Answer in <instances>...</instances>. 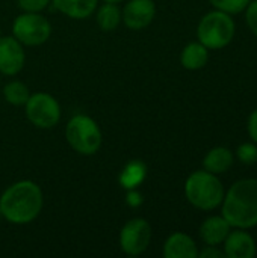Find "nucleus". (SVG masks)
<instances>
[{"mask_svg":"<svg viewBox=\"0 0 257 258\" xmlns=\"http://www.w3.org/2000/svg\"><path fill=\"white\" fill-rule=\"evenodd\" d=\"M42 204L41 187L32 180H20L2 194L0 215L14 225H26L39 216Z\"/></svg>","mask_w":257,"mask_h":258,"instance_id":"f257e3e1","label":"nucleus"},{"mask_svg":"<svg viewBox=\"0 0 257 258\" xmlns=\"http://www.w3.org/2000/svg\"><path fill=\"white\" fill-rule=\"evenodd\" d=\"M221 215L232 228L253 230L257 227V178L235 181L220 206Z\"/></svg>","mask_w":257,"mask_h":258,"instance_id":"f03ea898","label":"nucleus"},{"mask_svg":"<svg viewBox=\"0 0 257 258\" xmlns=\"http://www.w3.org/2000/svg\"><path fill=\"white\" fill-rule=\"evenodd\" d=\"M224 195L226 187L220 177L206 169L194 171L185 181V197L188 203L201 212L220 209Z\"/></svg>","mask_w":257,"mask_h":258,"instance_id":"7ed1b4c3","label":"nucleus"},{"mask_svg":"<svg viewBox=\"0 0 257 258\" xmlns=\"http://www.w3.org/2000/svg\"><path fill=\"white\" fill-rule=\"evenodd\" d=\"M236 33L233 15L214 9L204 14L197 26V41L209 50H221L227 47Z\"/></svg>","mask_w":257,"mask_h":258,"instance_id":"20e7f679","label":"nucleus"},{"mask_svg":"<svg viewBox=\"0 0 257 258\" xmlns=\"http://www.w3.org/2000/svg\"><path fill=\"white\" fill-rule=\"evenodd\" d=\"M65 138L68 145L82 156L98 153L103 142L98 124L85 113H77L70 118L65 127Z\"/></svg>","mask_w":257,"mask_h":258,"instance_id":"39448f33","label":"nucleus"},{"mask_svg":"<svg viewBox=\"0 0 257 258\" xmlns=\"http://www.w3.org/2000/svg\"><path fill=\"white\" fill-rule=\"evenodd\" d=\"M52 35L50 21L39 12H23L14 20L12 36L26 47L42 45Z\"/></svg>","mask_w":257,"mask_h":258,"instance_id":"423d86ee","label":"nucleus"},{"mask_svg":"<svg viewBox=\"0 0 257 258\" xmlns=\"http://www.w3.org/2000/svg\"><path fill=\"white\" fill-rule=\"evenodd\" d=\"M26 118L36 127L42 130L53 128L61 119V104L58 100L47 92L30 94L24 104Z\"/></svg>","mask_w":257,"mask_h":258,"instance_id":"0eeeda50","label":"nucleus"},{"mask_svg":"<svg viewBox=\"0 0 257 258\" xmlns=\"http://www.w3.org/2000/svg\"><path fill=\"white\" fill-rule=\"evenodd\" d=\"M151 242V225L144 218L127 221L120 231V248L124 254L138 257L144 254Z\"/></svg>","mask_w":257,"mask_h":258,"instance_id":"6e6552de","label":"nucleus"},{"mask_svg":"<svg viewBox=\"0 0 257 258\" xmlns=\"http://www.w3.org/2000/svg\"><path fill=\"white\" fill-rule=\"evenodd\" d=\"M24 63V45L15 36H0V73L15 76L23 70Z\"/></svg>","mask_w":257,"mask_h":258,"instance_id":"1a4fd4ad","label":"nucleus"},{"mask_svg":"<svg viewBox=\"0 0 257 258\" xmlns=\"http://www.w3.org/2000/svg\"><path fill=\"white\" fill-rule=\"evenodd\" d=\"M156 17V3L153 0H130L121 11L123 23L130 30H142L151 24Z\"/></svg>","mask_w":257,"mask_h":258,"instance_id":"9d476101","label":"nucleus"},{"mask_svg":"<svg viewBox=\"0 0 257 258\" xmlns=\"http://www.w3.org/2000/svg\"><path fill=\"white\" fill-rule=\"evenodd\" d=\"M221 246L227 258H254L257 254L254 237L242 228H232Z\"/></svg>","mask_w":257,"mask_h":258,"instance_id":"9b49d317","label":"nucleus"},{"mask_svg":"<svg viewBox=\"0 0 257 258\" xmlns=\"http://www.w3.org/2000/svg\"><path fill=\"white\" fill-rule=\"evenodd\" d=\"M232 231V225L224 219L223 215H214L206 218L198 230L200 239L204 245L209 246H221Z\"/></svg>","mask_w":257,"mask_h":258,"instance_id":"f8f14e48","label":"nucleus"},{"mask_svg":"<svg viewBox=\"0 0 257 258\" xmlns=\"http://www.w3.org/2000/svg\"><path fill=\"white\" fill-rule=\"evenodd\" d=\"M198 251L200 249L195 240L183 231H176L170 234L164 243L165 258H197Z\"/></svg>","mask_w":257,"mask_h":258,"instance_id":"ddd939ff","label":"nucleus"},{"mask_svg":"<svg viewBox=\"0 0 257 258\" xmlns=\"http://www.w3.org/2000/svg\"><path fill=\"white\" fill-rule=\"evenodd\" d=\"M235 163V154L230 148L227 147H214L211 148L204 159H203V169L215 174V175H221L226 174Z\"/></svg>","mask_w":257,"mask_h":258,"instance_id":"4468645a","label":"nucleus"},{"mask_svg":"<svg viewBox=\"0 0 257 258\" xmlns=\"http://www.w3.org/2000/svg\"><path fill=\"white\" fill-rule=\"evenodd\" d=\"M50 3L56 11L68 18L83 20L95 12L98 0H52Z\"/></svg>","mask_w":257,"mask_h":258,"instance_id":"2eb2a0df","label":"nucleus"},{"mask_svg":"<svg viewBox=\"0 0 257 258\" xmlns=\"http://www.w3.org/2000/svg\"><path fill=\"white\" fill-rule=\"evenodd\" d=\"M208 62H209V48L204 47L200 41L186 44L180 53V63L185 70L198 71L204 68Z\"/></svg>","mask_w":257,"mask_h":258,"instance_id":"dca6fc26","label":"nucleus"},{"mask_svg":"<svg viewBox=\"0 0 257 258\" xmlns=\"http://www.w3.org/2000/svg\"><path fill=\"white\" fill-rule=\"evenodd\" d=\"M147 178V165L142 160H130L120 172L118 181L123 189H136Z\"/></svg>","mask_w":257,"mask_h":258,"instance_id":"f3484780","label":"nucleus"},{"mask_svg":"<svg viewBox=\"0 0 257 258\" xmlns=\"http://www.w3.org/2000/svg\"><path fill=\"white\" fill-rule=\"evenodd\" d=\"M95 20L101 30H105V32L115 30L123 21L121 9H120L118 3L105 2L98 9H95Z\"/></svg>","mask_w":257,"mask_h":258,"instance_id":"a211bd4d","label":"nucleus"},{"mask_svg":"<svg viewBox=\"0 0 257 258\" xmlns=\"http://www.w3.org/2000/svg\"><path fill=\"white\" fill-rule=\"evenodd\" d=\"M3 97L12 106H24L30 97V92H29V88L26 86V83H23L20 80H12L5 85Z\"/></svg>","mask_w":257,"mask_h":258,"instance_id":"6ab92c4d","label":"nucleus"},{"mask_svg":"<svg viewBox=\"0 0 257 258\" xmlns=\"http://www.w3.org/2000/svg\"><path fill=\"white\" fill-rule=\"evenodd\" d=\"M214 9L227 12L230 15H238L245 11L250 0H209Z\"/></svg>","mask_w":257,"mask_h":258,"instance_id":"aec40b11","label":"nucleus"},{"mask_svg":"<svg viewBox=\"0 0 257 258\" xmlns=\"http://www.w3.org/2000/svg\"><path fill=\"white\" fill-rule=\"evenodd\" d=\"M236 157L238 160L245 165V166H253L257 163V144L251 142H244L238 147L236 150Z\"/></svg>","mask_w":257,"mask_h":258,"instance_id":"412c9836","label":"nucleus"},{"mask_svg":"<svg viewBox=\"0 0 257 258\" xmlns=\"http://www.w3.org/2000/svg\"><path fill=\"white\" fill-rule=\"evenodd\" d=\"M52 0H17L18 8L23 12H41L44 11Z\"/></svg>","mask_w":257,"mask_h":258,"instance_id":"4be33fe9","label":"nucleus"},{"mask_svg":"<svg viewBox=\"0 0 257 258\" xmlns=\"http://www.w3.org/2000/svg\"><path fill=\"white\" fill-rule=\"evenodd\" d=\"M244 14H245V23H247L250 32L254 36H257V0H250Z\"/></svg>","mask_w":257,"mask_h":258,"instance_id":"5701e85b","label":"nucleus"},{"mask_svg":"<svg viewBox=\"0 0 257 258\" xmlns=\"http://www.w3.org/2000/svg\"><path fill=\"white\" fill-rule=\"evenodd\" d=\"M126 203H127V206H130L133 209L139 207L144 203L142 194L138 189H129L127 194H126Z\"/></svg>","mask_w":257,"mask_h":258,"instance_id":"b1692460","label":"nucleus"},{"mask_svg":"<svg viewBox=\"0 0 257 258\" xmlns=\"http://www.w3.org/2000/svg\"><path fill=\"white\" fill-rule=\"evenodd\" d=\"M200 258H224V251L220 249V246H209L206 245L201 251H198Z\"/></svg>","mask_w":257,"mask_h":258,"instance_id":"393cba45","label":"nucleus"},{"mask_svg":"<svg viewBox=\"0 0 257 258\" xmlns=\"http://www.w3.org/2000/svg\"><path fill=\"white\" fill-rule=\"evenodd\" d=\"M247 132H248V136L250 139L257 144V107L250 113L248 116V121H247Z\"/></svg>","mask_w":257,"mask_h":258,"instance_id":"a878e982","label":"nucleus"},{"mask_svg":"<svg viewBox=\"0 0 257 258\" xmlns=\"http://www.w3.org/2000/svg\"><path fill=\"white\" fill-rule=\"evenodd\" d=\"M103 2H109V3H120L123 0H103Z\"/></svg>","mask_w":257,"mask_h":258,"instance_id":"bb28decb","label":"nucleus"}]
</instances>
